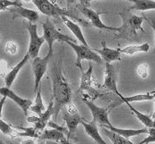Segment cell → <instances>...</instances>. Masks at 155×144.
<instances>
[{
    "mask_svg": "<svg viewBox=\"0 0 155 144\" xmlns=\"http://www.w3.org/2000/svg\"><path fill=\"white\" fill-rule=\"evenodd\" d=\"M124 103H126V105L129 107V108L131 110V112L135 114V116L139 119V121H140L142 124H144V125H145V127H146V128H152V127H155L154 121H153V120L150 116L146 115V114H142L141 112L138 111L136 108H134V107H133V106H131V102H124Z\"/></svg>",
    "mask_w": 155,
    "mask_h": 144,
    "instance_id": "23",
    "label": "cell"
},
{
    "mask_svg": "<svg viewBox=\"0 0 155 144\" xmlns=\"http://www.w3.org/2000/svg\"><path fill=\"white\" fill-rule=\"evenodd\" d=\"M120 99L124 102H134V101H152L154 100L155 98V91L150 92V93H146V94H139L136 95L128 96L124 97L121 94H119Z\"/></svg>",
    "mask_w": 155,
    "mask_h": 144,
    "instance_id": "22",
    "label": "cell"
},
{
    "mask_svg": "<svg viewBox=\"0 0 155 144\" xmlns=\"http://www.w3.org/2000/svg\"><path fill=\"white\" fill-rule=\"evenodd\" d=\"M104 88L111 92H114L117 95H119L120 93L118 92L117 88V76L113 65L110 63H105V78L104 81Z\"/></svg>",
    "mask_w": 155,
    "mask_h": 144,
    "instance_id": "13",
    "label": "cell"
},
{
    "mask_svg": "<svg viewBox=\"0 0 155 144\" xmlns=\"http://www.w3.org/2000/svg\"><path fill=\"white\" fill-rule=\"evenodd\" d=\"M153 120L154 121V124H155V98H154V113H153Z\"/></svg>",
    "mask_w": 155,
    "mask_h": 144,
    "instance_id": "37",
    "label": "cell"
},
{
    "mask_svg": "<svg viewBox=\"0 0 155 144\" xmlns=\"http://www.w3.org/2000/svg\"><path fill=\"white\" fill-rule=\"evenodd\" d=\"M0 94L2 96H5L6 98H9L12 101H13L22 109L25 115L28 116V111L30 109V107L33 104V101L31 100L24 99V98L18 96L14 91H12L11 89V88H7V87L0 88Z\"/></svg>",
    "mask_w": 155,
    "mask_h": 144,
    "instance_id": "10",
    "label": "cell"
},
{
    "mask_svg": "<svg viewBox=\"0 0 155 144\" xmlns=\"http://www.w3.org/2000/svg\"><path fill=\"white\" fill-rule=\"evenodd\" d=\"M41 140H50L59 143H68V138H66L65 135L62 131L58 130L56 128H50V129H44L39 137Z\"/></svg>",
    "mask_w": 155,
    "mask_h": 144,
    "instance_id": "16",
    "label": "cell"
},
{
    "mask_svg": "<svg viewBox=\"0 0 155 144\" xmlns=\"http://www.w3.org/2000/svg\"><path fill=\"white\" fill-rule=\"evenodd\" d=\"M67 1V5L69 6L70 5H72V4H74V3H75L77 0H66Z\"/></svg>",
    "mask_w": 155,
    "mask_h": 144,
    "instance_id": "36",
    "label": "cell"
},
{
    "mask_svg": "<svg viewBox=\"0 0 155 144\" xmlns=\"http://www.w3.org/2000/svg\"><path fill=\"white\" fill-rule=\"evenodd\" d=\"M126 1H129V2H132V3H134L136 0H126Z\"/></svg>",
    "mask_w": 155,
    "mask_h": 144,
    "instance_id": "38",
    "label": "cell"
},
{
    "mask_svg": "<svg viewBox=\"0 0 155 144\" xmlns=\"http://www.w3.org/2000/svg\"><path fill=\"white\" fill-rule=\"evenodd\" d=\"M92 0H80V5L85 7H90Z\"/></svg>",
    "mask_w": 155,
    "mask_h": 144,
    "instance_id": "35",
    "label": "cell"
},
{
    "mask_svg": "<svg viewBox=\"0 0 155 144\" xmlns=\"http://www.w3.org/2000/svg\"><path fill=\"white\" fill-rule=\"evenodd\" d=\"M97 122L96 120H91L90 122H86L82 120L81 124L83 126V128L85 129V132L89 135V136L97 142L99 144H105L106 142L104 141V139L102 138L101 135L99 134L97 128Z\"/></svg>",
    "mask_w": 155,
    "mask_h": 144,
    "instance_id": "17",
    "label": "cell"
},
{
    "mask_svg": "<svg viewBox=\"0 0 155 144\" xmlns=\"http://www.w3.org/2000/svg\"><path fill=\"white\" fill-rule=\"evenodd\" d=\"M5 51L6 53H8L10 54H15L18 51V46L15 43H13L12 41H9L5 45Z\"/></svg>",
    "mask_w": 155,
    "mask_h": 144,
    "instance_id": "33",
    "label": "cell"
},
{
    "mask_svg": "<svg viewBox=\"0 0 155 144\" xmlns=\"http://www.w3.org/2000/svg\"><path fill=\"white\" fill-rule=\"evenodd\" d=\"M12 11H15L18 15L23 17L25 18H26L29 22L32 23H35L40 19V16L39 13L36 11H33L31 9H27L23 7L22 5H18V6H15V8L13 10H11Z\"/></svg>",
    "mask_w": 155,
    "mask_h": 144,
    "instance_id": "21",
    "label": "cell"
},
{
    "mask_svg": "<svg viewBox=\"0 0 155 144\" xmlns=\"http://www.w3.org/2000/svg\"><path fill=\"white\" fill-rule=\"evenodd\" d=\"M78 9L80 10V11L82 12L84 16L86 17L90 22L91 24H93L95 27H97L98 29H104V30H110V31H119V28L117 27H111V26H108L106 24H104L101 18H100V15L101 12L98 11H95L92 9H90V7H85L82 5H79Z\"/></svg>",
    "mask_w": 155,
    "mask_h": 144,
    "instance_id": "11",
    "label": "cell"
},
{
    "mask_svg": "<svg viewBox=\"0 0 155 144\" xmlns=\"http://www.w3.org/2000/svg\"><path fill=\"white\" fill-rule=\"evenodd\" d=\"M25 25H26V28H27L29 35H30V42H29V47H28L27 53L30 55L32 59H34L35 57L39 56L41 47L46 40H45L44 36L38 35L37 24L32 23V22H29Z\"/></svg>",
    "mask_w": 155,
    "mask_h": 144,
    "instance_id": "5",
    "label": "cell"
},
{
    "mask_svg": "<svg viewBox=\"0 0 155 144\" xmlns=\"http://www.w3.org/2000/svg\"><path fill=\"white\" fill-rule=\"evenodd\" d=\"M92 78H93V66L92 64L90 63L89 69L86 72L82 71V77H81V84L78 88L79 92L82 91H88L92 93L94 89L92 88Z\"/></svg>",
    "mask_w": 155,
    "mask_h": 144,
    "instance_id": "19",
    "label": "cell"
},
{
    "mask_svg": "<svg viewBox=\"0 0 155 144\" xmlns=\"http://www.w3.org/2000/svg\"><path fill=\"white\" fill-rule=\"evenodd\" d=\"M0 40H1V36H0Z\"/></svg>",
    "mask_w": 155,
    "mask_h": 144,
    "instance_id": "40",
    "label": "cell"
},
{
    "mask_svg": "<svg viewBox=\"0 0 155 144\" xmlns=\"http://www.w3.org/2000/svg\"><path fill=\"white\" fill-rule=\"evenodd\" d=\"M31 59L30 55L28 53H26L24 56V58L18 63V64L10 71L9 72H7L5 75V87L7 88H11L13 84V82L16 80L17 76L18 74V72L21 71V69L24 67V66L28 61L29 59Z\"/></svg>",
    "mask_w": 155,
    "mask_h": 144,
    "instance_id": "15",
    "label": "cell"
},
{
    "mask_svg": "<svg viewBox=\"0 0 155 144\" xmlns=\"http://www.w3.org/2000/svg\"><path fill=\"white\" fill-rule=\"evenodd\" d=\"M61 18L62 19V21H63V23L65 24L66 26H67V27L72 32V33H73L74 35L75 36V38L81 42V44L89 46V45H88L87 41L85 40V37H84V35H83V33H82V29L80 28V26H79L78 24H75V23H74L73 21L70 20L68 17L62 16L61 17Z\"/></svg>",
    "mask_w": 155,
    "mask_h": 144,
    "instance_id": "20",
    "label": "cell"
},
{
    "mask_svg": "<svg viewBox=\"0 0 155 144\" xmlns=\"http://www.w3.org/2000/svg\"><path fill=\"white\" fill-rule=\"evenodd\" d=\"M14 128H18L19 130H22L23 132L16 131L15 130V136L20 137H29V138H39L41 135V131L38 130L35 127H29V128H23V127H14Z\"/></svg>",
    "mask_w": 155,
    "mask_h": 144,
    "instance_id": "26",
    "label": "cell"
},
{
    "mask_svg": "<svg viewBox=\"0 0 155 144\" xmlns=\"http://www.w3.org/2000/svg\"><path fill=\"white\" fill-rule=\"evenodd\" d=\"M21 5L19 0H0V11H5L11 6Z\"/></svg>",
    "mask_w": 155,
    "mask_h": 144,
    "instance_id": "30",
    "label": "cell"
},
{
    "mask_svg": "<svg viewBox=\"0 0 155 144\" xmlns=\"http://www.w3.org/2000/svg\"><path fill=\"white\" fill-rule=\"evenodd\" d=\"M54 101L51 100L48 108L42 113L41 115H38V117L27 116V121L32 123L33 127H35L38 130L43 132L44 129L48 126V123L51 119V116L54 115Z\"/></svg>",
    "mask_w": 155,
    "mask_h": 144,
    "instance_id": "8",
    "label": "cell"
},
{
    "mask_svg": "<svg viewBox=\"0 0 155 144\" xmlns=\"http://www.w3.org/2000/svg\"><path fill=\"white\" fill-rule=\"evenodd\" d=\"M0 76H4V73L1 72V71H0Z\"/></svg>",
    "mask_w": 155,
    "mask_h": 144,
    "instance_id": "39",
    "label": "cell"
},
{
    "mask_svg": "<svg viewBox=\"0 0 155 144\" xmlns=\"http://www.w3.org/2000/svg\"><path fill=\"white\" fill-rule=\"evenodd\" d=\"M72 97L71 88L65 79L61 68L58 67L53 74V98L54 101V116L57 117L60 110L68 103Z\"/></svg>",
    "mask_w": 155,
    "mask_h": 144,
    "instance_id": "1",
    "label": "cell"
},
{
    "mask_svg": "<svg viewBox=\"0 0 155 144\" xmlns=\"http://www.w3.org/2000/svg\"><path fill=\"white\" fill-rule=\"evenodd\" d=\"M68 45H69L76 54V61H75V66H78L81 71H82V60L87 59L90 61H94L97 64H101L103 61V59L98 54L97 52H95L93 49H91L90 46H87L85 45H77L74 43L72 41H67L65 42Z\"/></svg>",
    "mask_w": 155,
    "mask_h": 144,
    "instance_id": "4",
    "label": "cell"
},
{
    "mask_svg": "<svg viewBox=\"0 0 155 144\" xmlns=\"http://www.w3.org/2000/svg\"><path fill=\"white\" fill-rule=\"evenodd\" d=\"M63 120L65 121L67 128L68 129V138L69 139L74 135L76 128L78 127L79 124H81L82 119L78 112L74 113V114L66 112L63 114Z\"/></svg>",
    "mask_w": 155,
    "mask_h": 144,
    "instance_id": "14",
    "label": "cell"
},
{
    "mask_svg": "<svg viewBox=\"0 0 155 144\" xmlns=\"http://www.w3.org/2000/svg\"><path fill=\"white\" fill-rule=\"evenodd\" d=\"M133 4L134 5L130 8V10L141 11L155 10V0H136Z\"/></svg>",
    "mask_w": 155,
    "mask_h": 144,
    "instance_id": "28",
    "label": "cell"
},
{
    "mask_svg": "<svg viewBox=\"0 0 155 144\" xmlns=\"http://www.w3.org/2000/svg\"><path fill=\"white\" fill-rule=\"evenodd\" d=\"M29 110L32 111V112L35 113L38 115H41V114L46 110L44 103H43L42 97H41V87H39L37 92H36V98H35L34 103H33L32 106L30 107V109Z\"/></svg>",
    "mask_w": 155,
    "mask_h": 144,
    "instance_id": "27",
    "label": "cell"
},
{
    "mask_svg": "<svg viewBox=\"0 0 155 144\" xmlns=\"http://www.w3.org/2000/svg\"><path fill=\"white\" fill-rule=\"evenodd\" d=\"M83 102L87 105V107L90 108V112L92 114L93 119L96 120L97 123L101 124L102 126L104 125H112L110 123V120L109 119V110L105 107H98L93 101H88L87 99H82Z\"/></svg>",
    "mask_w": 155,
    "mask_h": 144,
    "instance_id": "9",
    "label": "cell"
},
{
    "mask_svg": "<svg viewBox=\"0 0 155 144\" xmlns=\"http://www.w3.org/2000/svg\"><path fill=\"white\" fill-rule=\"evenodd\" d=\"M145 18L147 19V21L149 23V24L151 25V27L153 28V32H154V36H155V18H148L147 17H145ZM153 53H155V45H154V49H153Z\"/></svg>",
    "mask_w": 155,
    "mask_h": 144,
    "instance_id": "34",
    "label": "cell"
},
{
    "mask_svg": "<svg viewBox=\"0 0 155 144\" xmlns=\"http://www.w3.org/2000/svg\"><path fill=\"white\" fill-rule=\"evenodd\" d=\"M101 49H93L95 52H97L98 54L103 59V60L105 61V63H111L112 61H118L121 60V52L119 48L117 49H110L107 47L105 42H102Z\"/></svg>",
    "mask_w": 155,
    "mask_h": 144,
    "instance_id": "12",
    "label": "cell"
},
{
    "mask_svg": "<svg viewBox=\"0 0 155 144\" xmlns=\"http://www.w3.org/2000/svg\"><path fill=\"white\" fill-rule=\"evenodd\" d=\"M6 101V97L5 96H3L2 99L0 100V130L3 134L6 135V136H12L13 133H15V130H14V128L10 125L8 123H6L5 120H2L1 118V115H2V111H3V107H4V105H5V102Z\"/></svg>",
    "mask_w": 155,
    "mask_h": 144,
    "instance_id": "24",
    "label": "cell"
},
{
    "mask_svg": "<svg viewBox=\"0 0 155 144\" xmlns=\"http://www.w3.org/2000/svg\"><path fill=\"white\" fill-rule=\"evenodd\" d=\"M107 136L110 137L111 142L113 144H133L132 142H131L129 139L124 137L121 135L117 134V133H115V132H112L110 130H107L106 132Z\"/></svg>",
    "mask_w": 155,
    "mask_h": 144,
    "instance_id": "29",
    "label": "cell"
},
{
    "mask_svg": "<svg viewBox=\"0 0 155 144\" xmlns=\"http://www.w3.org/2000/svg\"><path fill=\"white\" fill-rule=\"evenodd\" d=\"M32 2L44 15L53 17V18H57V17L61 18L62 16H66L68 18H71L72 19L78 20V18L73 12L66 9L61 8L59 5L50 2L49 0H32Z\"/></svg>",
    "mask_w": 155,
    "mask_h": 144,
    "instance_id": "3",
    "label": "cell"
},
{
    "mask_svg": "<svg viewBox=\"0 0 155 144\" xmlns=\"http://www.w3.org/2000/svg\"><path fill=\"white\" fill-rule=\"evenodd\" d=\"M137 73L141 79H147L149 73V66L147 63L139 65L137 69Z\"/></svg>",
    "mask_w": 155,
    "mask_h": 144,
    "instance_id": "31",
    "label": "cell"
},
{
    "mask_svg": "<svg viewBox=\"0 0 155 144\" xmlns=\"http://www.w3.org/2000/svg\"><path fill=\"white\" fill-rule=\"evenodd\" d=\"M103 127H104L106 129H109L112 132L117 133L127 139L133 136H140L143 134H148V128H140V129H126V128H115L112 125H104Z\"/></svg>",
    "mask_w": 155,
    "mask_h": 144,
    "instance_id": "18",
    "label": "cell"
},
{
    "mask_svg": "<svg viewBox=\"0 0 155 144\" xmlns=\"http://www.w3.org/2000/svg\"><path fill=\"white\" fill-rule=\"evenodd\" d=\"M123 18V25L119 27L118 32L121 33V36H129V35H135L138 30H141L144 32V29L142 27L143 23V18L136 15H129L124 16L121 14Z\"/></svg>",
    "mask_w": 155,
    "mask_h": 144,
    "instance_id": "6",
    "label": "cell"
},
{
    "mask_svg": "<svg viewBox=\"0 0 155 144\" xmlns=\"http://www.w3.org/2000/svg\"><path fill=\"white\" fill-rule=\"evenodd\" d=\"M43 36L45 38L46 42L48 45V54L50 57H52L53 55V46H54V41H63V42L72 41L74 43H75L76 41L74 38H71L64 33H61V32L57 31L55 26L48 18L43 23Z\"/></svg>",
    "mask_w": 155,
    "mask_h": 144,
    "instance_id": "2",
    "label": "cell"
},
{
    "mask_svg": "<svg viewBox=\"0 0 155 144\" xmlns=\"http://www.w3.org/2000/svg\"><path fill=\"white\" fill-rule=\"evenodd\" d=\"M51 57L47 54L45 57L41 58L37 56L33 59V70L34 73V92L36 93L40 87L41 79L45 75L48 70V65Z\"/></svg>",
    "mask_w": 155,
    "mask_h": 144,
    "instance_id": "7",
    "label": "cell"
},
{
    "mask_svg": "<svg viewBox=\"0 0 155 144\" xmlns=\"http://www.w3.org/2000/svg\"><path fill=\"white\" fill-rule=\"evenodd\" d=\"M148 136L145 138L143 141H141L139 144H146L151 143V142H155V127L148 128Z\"/></svg>",
    "mask_w": 155,
    "mask_h": 144,
    "instance_id": "32",
    "label": "cell"
},
{
    "mask_svg": "<svg viewBox=\"0 0 155 144\" xmlns=\"http://www.w3.org/2000/svg\"><path fill=\"white\" fill-rule=\"evenodd\" d=\"M121 53L124 54H128V55H132L137 53H148L150 50V45L148 43H144L142 45H138V46H125L123 49H119Z\"/></svg>",
    "mask_w": 155,
    "mask_h": 144,
    "instance_id": "25",
    "label": "cell"
}]
</instances>
